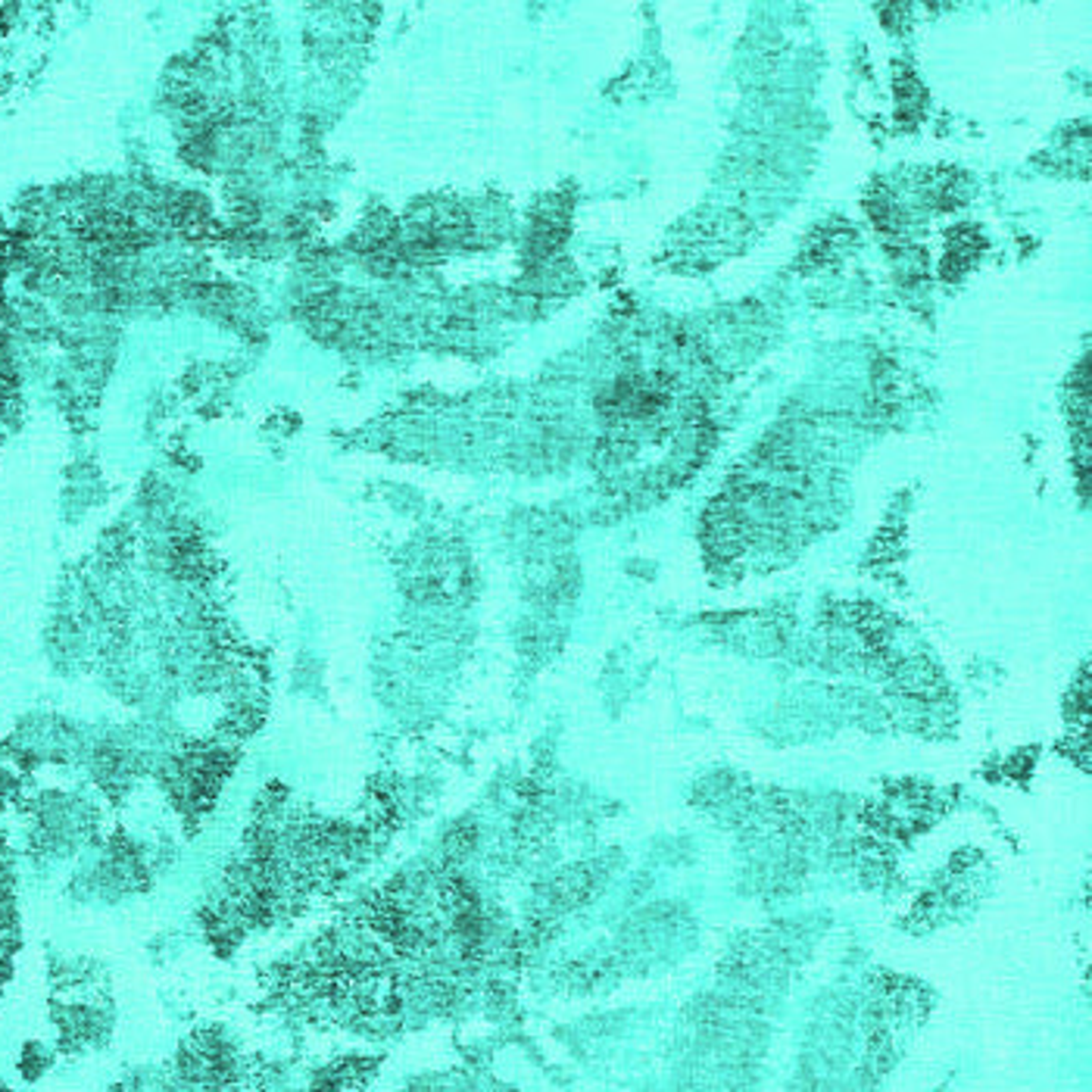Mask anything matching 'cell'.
<instances>
[{"label":"cell","mask_w":1092,"mask_h":1092,"mask_svg":"<svg viewBox=\"0 0 1092 1092\" xmlns=\"http://www.w3.org/2000/svg\"><path fill=\"white\" fill-rule=\"evenodd\" d=\"M980 247H983V240L974 234V228H959V232L952 234L949 256H946V262H943V275L946 278L961 275V272L967 268V262L980 253Z\"/></svg>","instance_id":"obj_1"},{"label":"cell","mask_w":1092,"mask_h":1092,"mask_svg":"<svg viewBox=\"0 0 1092 1092\" xmlns=\"http://www.w3.org/2000/svg\"><path fill=\"white\" fill-rule=\"evenodd\" d=\"M899 103H903L911 116H917V113H921V106H924V91H921V85H917V82H915V78H911V75H905V78H903V85H899Z\"/></svg>","instance_id":"obj_2"}]
</instances>
